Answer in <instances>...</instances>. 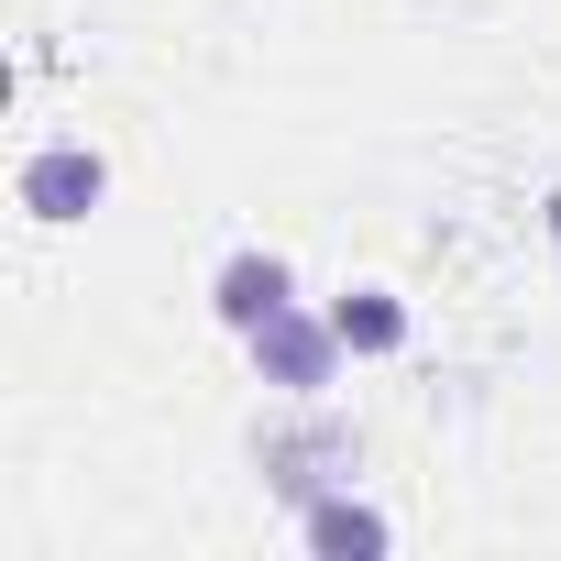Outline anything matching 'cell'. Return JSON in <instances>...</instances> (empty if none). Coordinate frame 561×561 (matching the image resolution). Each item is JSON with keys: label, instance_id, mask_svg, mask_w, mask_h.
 Masks as SVG:
<instances>
[{"label": "cell", "instance_id": "1", "mask_svg": "<svg viewBox=\"0 0 561 561\" xmlns=\"http://www.w3.org/2000/svg\"><path fill=\"white\" fill-rule=\"evenodd\" d=\"M100 187H111V165H100V144H34L23 154V176H12V198L34 209V220H89L100 209Z\"/></svg>", "mask_w": 561, "mask_h": 561}, {"label": "cell", "instance_id": "2", "mask_svg": "<svg viewBox=\"0 0 561 561\" xmlns=\"http://www.w3.org/2000/svg\"><path fill=\"white\" fill-rule=\"evenodd\" d=\"M253 364L287 386V397H320V386L342 375V331H331V320H309V309H275V320L253 331Z\"/></svg>", "mask_w": 561, "mask_h": 561}, {"label": "cell", "instance_id": "3", "mask_svg": "<svg viewBox=\"0 0 561 561\" xmlns=\"http://www.w3.org/2000/svg\"><path fill=\"white\" fill-rule=\"evenodd\" d=\"M264 473L287 484L298 506H309V495L353 484V430H342V419H298V430H264Z\"/></svg>", "mask_w": 561, "mask_h": 561}, {"label": "cell", "instance_id": "4", "mask_svg": "<svg viewBox=\"0 0 561 561\" xmlns=\"http://www.w3.org/2000/svg\"><path fill=\"white\" fill-rule=\"evenodd\" d=\"M209 309H220V320L253 342L275 309H298V275H287V253H231V264L209 275Z\"/></svg>", "mask_w": 561, "mask_h": 561}, {"label": "cell", "instance_id": "5", "mask_svg": "<svg viewBox=\"0 0 561 561\" xmlns=\"http://www.w3.org/2000/svg\"><path fill=\"white\" fill-rule=\"evenodd\" d=\"M298 528H309V550H320V561H353V550H386V517H375V506H353L342 484H331V495H309V506H298Z\"/></svg>", "mask_w": 561, "mask_h": 561}, {"label": "cell", "instance_id": "6", "mask_svg": "<svg viewBox=\"0 0 561 561\" xmlns=\"http://www.w3.org/2000/svg\"><path fill=\"white\" fill-rule=\"evenodd\" d=\"M331 331H342V353H408V309L386 287H342L331 298Z\"/></svg>", "mask_w": 561, "mask_h": 561}, {"label": "cell", "instance_id": "7", "mask_svg": "<svg viewBox=\"0 0 561 561\" xmlns=\"http://www.w3.org/2000/svg\"><path fill=\"white\" fill-rule=\"evenodd\" d=\"M550 220H561V198H550Z\"/></svg>", "mask_w": 561, "mask_h": 561}]
</instances>
